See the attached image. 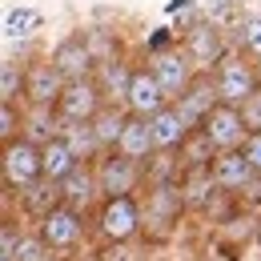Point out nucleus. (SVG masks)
I'll return each mask as SVG.
<instances>
[{
  "instance_id": "7ed1b4c3",
  "label": "nucleus",
  "mask_w": 261,
  "mask_h": 261,
  "mask_svg": "<svg viewBox=\"0 0 261 261\" xmlns=\"http://www.w3.org/2000/svg\"><path fill=\"white\" fill-rule=\"evenodd\" d=\"M261 89V68L241 61V57H225L217 65V93L225 105H245Z\"/></svg>"
},
{
  "instance_id": "423d86ee",
  "label": "nucleus",
  "mask_w": 261,
  "mask_h": 261,
  "mask_svg": "<svg viewBox=\"0 0 261 261\" xmlns=\"http://www.w3.org/2000/svg\"><path fill=\"white\" fill-rule=\"evenodd\" d=\"M57 113L65 117V121H93L100 113V85L97 81H68L61 100H57Z\"/></svg>"
},
{
  "instance_id": "a878e982",
  "label": "nucleus",
  "mask_w": 261,
  "mask_h": 261,
  "mask_svg": "<svg viewBox=\"0 0 261 261\" xmlns=\"http://www.w3.org/2000/svg\"><path fill=\"white\" fill-rule=\"evenodd\" d=\"M241 44H245L253 57H261V12H253V16L241 20Z\"/></svg>"
},
{
  "instance_id": "2f4dec72",
  "label": "nucleus",
  "mask_w": 261,
  "mask_h": 261,
  "mask_svg": "<svg viewBox=\"0 0 261 261\" xmlns=\"http://www.w3.org/2000/svg\"><path fill=\"white\" fill-rule=\"evenodd\" d=\"M253 233H257V241H261V217H257V229H253Z\"/></svg>"
},
{
  "instance_id": "9b49d317",
  "label": "nucleus",
  "mask_w": 261,
  "mask_h": 261,
  "mask_svg": "<svg viewBox=\"0 0 261 261\" xmlns=\"http://www.w3.org/2000/svg\"><path fill=\"white\" fill-rule=\"evenodd\" d=\"M153 72H157V81L165 85V93L177 100L193 85V57H189V53H161V57L153 61Z\"/></svg>"
},
{
  "instance_id": "393cba45",
  "label": "nucleus",
  "mask_w": 261,
  "mask_h": 261,
  "mask_svg": "<svg viewBox=\"0 0 261 261\" xmlns=\"http://www.w3.org/2000/svg\"><path fill=\"white\" fill-rule=\"evenodd\" d=\"M36 24H40V16H36L33 8H20V12H8V29H4V33L16 40V36H29Z\"/></svg>"
},
{
  "instance_id": "f257e3e1",
  "label": "nucleus",
  "mask_w": 261,
  "mask_h": 261,
  "mask_svg": "<svg viewBox=\"0 0 261 261\" xmlns=\"http://www.w3.org/2000/svg\"><path fill=\"white\" fill-rule=\"evenodd\" d=\"M40 177H44V153H40V145H33L29 137L4 141V185L24 193Z\"/></svg>"
},
{
  "instance_id": "b1692460",
  "label": "nucleus",
  "mask_w": 261,
  "mask_h": 261,
  "mask_svg": "<svg viewBox=\"0 0 261 261\" xmlns=\"http://www.w3.org/2000/svg\"><path fill=\"white\" fill-rule=\"evenodd\" d=\"M20 89H24V76H20L16 61H4V68H0V97L8 100V105H16Z\"/></svg>"
},
{
  "instance_id": "412c9836",
  "label": "nucleus",
  "mask_w": 261,
  "mask_h": 261,
  "mask_svg": "<svg viewBox=\"0 0 261 261\" xmlns=\"http://www.w3.org/2000/svg\"><path fill=\"white\" fill-rule=\"evenodd\" d=\"M57 185H61V181H48V177L36 181V185H29V189H24V205H29V213H40V217H44L48 209H57V205L65 201V189H57Z\"/></svg>"
},
{
  "instance_id": "c756f323",
  "label": "nucleus",
  "mask_w": 261,
  "mask_h": 261,
  "mask_svg": "<svg viewBox=\"0 0 261 261\" xmlns=\"http://www.w3.org/2000/svg\"><path fill=\"white\" fill-rule=\"evenodd\" d=\"M0 133H4V141L16 137V105H8V100H4V109H0Z\"/></svg>"
},
{
  "instance_id": "dca6fc26",
  "label": "nucleus",
  "mask_w": 261,
  "mask_h": 261,
  "mask_svg": "<svg viewBox=\"0 0 261 261\" xmlns=\"http://www.w3.org/2000/svg\"><path fill=\"white\" fill-rule=\"evenodd\" d=\"M185 53L193 57V65H217V61H225L221 57V33H217V24H193L189 36H185Z\"/></svg>"
},
{
  "instance_id": "20e7f679",
  "label": "nucleus",
  "mask_w": 261,
  "mask_h": 261,
  "mask_svg": "<svg viewBox=\"0 0 261 261\" xmlns=\"http://www.w3.org/2000/svg\"><path fill=\"white\" fill-rule=\"evenodd\" d=\"M201 133L213 141V149L229 153V149H241V145H245L249 125H245V117H241V109H237V105H225V100H221V105L201 121Z\"/></svg>"
},
{
  "instance_id": "bb28decb",
  "label": "nucleus",
  "mask_w": 261,
  "mask_h": 261,
  "mask_svg": "<svg viewBox=\"0 0 261 261\" xmlns=\"http://www.w3.org/2000/svg\"><path fill=\"white\" fill-rule=\"evenodd\" d=\"M237 109H241V117H245L249 133H261V89H257L249 100H245V105H237Z\"/></svg>"
},
{
  "instance_id": "f8f14e48",
  "label": "nucleus",
  "mask_w": 261,
  "mask_h": 261,
  "mask_svg": "<svg viewBox=\"0 0 261 261\" xmlns=\"http://www.w3.org/2000/svg\"><path fill=\"white\" fill-rule=\"evenodd\" d=\"M137 165H141V161H133V157H125V153L105 157V161H100V169H97L100 189H105L109 197H129L133 185H137Z\"/></svg>"
},
{
  "instance_id": "f3484780",
  "label": "nucleus",
  "mask_w": 261,
  "mask_h": 261,
  "mask_svg": "<svg viewBox=\"0 0 261 261\" xmlns=\"http://www.w3.org/2000/svg\"><path fill=\"white\" fill-rule=\"evenodd\" d=\"M40 153H44V177H48V181H65L68 173L81 165V157L72 153V145H68L65 137L44 141V145H40Z\"/></svg>"
},
{
  "instance_id": "4468645a",
  "label": "nucleus",
  "mask_w": 261,
  "mask_h": 261,
  "mask_svg": "<svg viewBox=\"0 0 261 261\" xmlns=\"http://www.w3.org/2000/svg\"><path fill=\"white\" fill-rule=\"evenodd\" d=\"M217 97H221V93H217V85L197 81V85H189V89L177 97V105H173V109L181 113V121H185L189 129H197V125H201V121L217 109Z\"/></svg>"
},
{
  "instance_id": "2eb2a0df",
  "label": "nucleus",
  "mask_w": 261,
  "mask_h": 261,
  "mask_svg": "<svg viewBox=\"0 0 261 261\" xmlns=\"http://www.w3.org/2000/svg\"><path fill=\"white\" fill-rule=\"evenodd\" d=\"M117 153H125V157H133V161H149V157L157 153V141H153V121L133 113L129 125H125V133H121Z\"/></svg>"
},
{
  "instance_id": "9d476101",
  "label": "nucleus",
  "mask_w": 261,
  "mask_h": 261,
  "mask_svg": "<svg viewBox=\"0 0 261 261\" xmlns=\"http://www.w3.org/2000/svg\"><path fill=\"white\" fill-rule=\"evenodd\" d=\"M65 93V76L53 61H36L29 72H24V97L33 105H57Z\"/></svg>"
},
{
  "instance_id": "a211bd4d",
  "label": "nucleus",
  "mask_w": 261,
  "mask_h": 261,
  "mask_svg": "<svg viewBox=\"0 0 261 261\" xmlns=\"http://www.w3.org/2000/svg\"><path fill=\"white\" fill-rule=\"evenodd\" d=\"M153 121V141H157V149H165V153H173L177 145H185V137H189V125L181 121V113L177 109H169L165 105L157 117H149Z\"/></svg>"
},
{
  "instance_id": "0eeeda50",
  "label": "nucleus",
  "mask_w": 261,
  "mask_h": 261,
  "mask_svg": "<svg viewBox=\"0 0 261 261\" xmlns=\"http://www.w3.org/2000/svg\"><path fill=\"white\" fill-rule=\"evenodd\" d=\"M81 209H72V205H57V209H48L44 217H40V237L53 245V249H72L76 241H81Z\"/></svg>"
},
{
  "instance_id": "5701e85b",
  "label": "nucleus",
  "mask_w": 261,
  "mask_h": 261,
  "mask_svg": "<svg viewBox=\"0 0 261 261\" xmlns=\"http://www.w3.org/2000/svg\"><path fill=\"white\" fill-rule=\"evenodd\" d=\"M65 141L72 145V153H76L81 161H89V157H93V153L100 149L93 121H68V125H65Z\"/></svg>"
},
{
  "instance_id": "ddd939ff",
  "label": "nucleus",
  "mask_w": 261,
  "mask_h": 261,
  "mask_svg": "<svg viewBox=\"0 0 261 261\" xmlns=\"http://www.w3.org/2000/svg\"><path fill=\"white\" fill-rule=\"evenodd\" d=\"M253 165L245 161V153L241 149H229L221 157H213V177H217V189L221 193H241L249 181H253Z\"/></svg>"
},
{
  "instance_id": "c85d7f7f",
  "label": "nucleus",
  "mask_w": 261,
  "mask_h": 261,
  "mask_svg": "<svg viewBox=\"0 0 261 261\" xmlns=\"http://www.w3.org/2000/svg\"><path fill=\"white\" fill-rule=\"evenodd\" d=\"M241 153H245V161H249V165H253V169L261 173V133H249V137H245Z\"/></svg>"
},
{
  "instance_id": "aec40b11",
  "label": "nucleus",
  "mask_w": 261,
  "mask_h": 261,
  "mask_svg": "<svg viewBox=\"0 0 261 261\" xmlns=\"http://www.w3.org/2000/svg\"><path fill=\"white\" fill-rule=\"evenodd\" d=\"M209 189H217V177H213V165H193L185 169V181H181V193L185 205H209Z\"/></svg>"
},
{
  "instance_id": "39448f33",
  "label": "nucleus",
  "mask_w": 261,
  "mask_h": 261,
  "mask_svg": "<svg viewBox=\"0 0 261 261\" xmlns=\"http://www.w3.org/2000/svg\"><path fill=\"white\" fill-rule=\"evenodd\" d=\"M97 229L109 237V241H129L133 233L141 229V209L133 197H109L105 209H100V221Z\"/></svg>"
},
{
  "instance_id": "6e6552de",
  "label": "nucleus",
  "mask_w": 261,
  "mask_h": 261,
  "mask_svg": "<svg viewBox=\"0 0 261 261\" xmlns=\"http://www.w3.org/2000/svg\"><path fill=\"white\" fill-rule=\"evenodd\" d=\"M125 100H129V109L137 113V117H157L165 105H169V93H165V85L157 81V72L137 68V72H133V81H129Z\"/></svg>"
},
{
  "instance_id": "7c9ffc66",
  "label": "nucleus",
  "mask_w": 261,
  "mask_h": 261,
  "mask_svg": "<svg viewBox=\"0 0 261 261\" xmlns=\"http://www.w3.org/2000/svg\"><path fill=\"white\" fill-rule=\"evenodd\" d=\"M241 193H245V201H249V205H261V173H253V181H249Z\"/></svg>"
},
{
  "instance_id": "cd10ccee",
  "label": "nucleus",
  "mask_w": 261,
  "mask_h": 261,
  "mask_svg": "<svg viewBox=\"0 0 261 261\" xmlns=\"http://www.w3.org/2000/svg\"><path fill=\"white\" fill-rule=\"evenodd\" d=\"M100 261H137V257H133V249L125 241H109V245L100 249Z\"/></svg>"
},
{
  "instance_id": "4be33fe9",
  "label": "nucleus",
  "mask_w": 261,
  "mask_h": 261,
  "mask_svg": "<svg viewBox=\"0 0 261 261\" xmlns=\"http://www.w3.org/2000/svg\"><path fill=\"white\" fill-rule=\"evenodd\" d=\"M129 125V117H121L117 109H100L97 117H93V129H97V141L100 149H117L121 145V133Z\"/></svg>"
},
{
  "instance_id": "473e14b6",
  "label": "nucleus",
  "mask_w": 261,
  "mask_h": 261,
  "mask_svg": "<svg viewBox=\"0 0 261 261\" xmlns=\"http://www.w3.org/2000/svg\"><path fill=\"white\" fill-rule=\"evenodd\" d=\"M257 68H261V65H257Z\"/></svg>"
},
{
  "instance_id": "6ab92c4d",
  "label": "nucleus",
  "mask_w": 261,
  "mask_h": 261,
  "mask_svg": "<svg viewBox=\"0 0 261 261\" xmlns=\"http://www.w3.org/2000/svg\"><path fill=\"white\" fill-rule=\"evenodd\" d=\"M61 189H65V205H72V209H89L93 197H97V189H100V177H93L85 165H76L65 181H61Z\"/></svg>"
},
{
  "instance_id": "1a4fd4ad",
  "label": "nucleus",
  "mask_w": 261,
  "mask_h": 261,
  "mask_svg": "<svg viewBox=\"0 0 261 261\" xmlns=\"http://www.w3.org/2000/svg\"><path fill=\"white\" fill-rule=\"evenodd\" d=\"M93 61H97V53H93V44H89L85 36H68V40L57 44V53H53V65L61 68L65 81H85V76L93 72Z\"/></svg>"
},
{
  "instance_id": "f03ea898",
  "label": "nucleus",
  "mask_w": 261,
  "mask_h": 261,
  "mask_svg": "<svg viewBox=\"0 0 261 261\" xmlns=\"http://www.w3.org/2000/svg\"><path fill=\"white\" fill-rule=\"evenodd\" d=\"M181 205H185V193H181V185H173V181H157L153 189H149V201H145V229L161 241L173 233V221L181 217Z\"/></svg>"
}]
</instances>
